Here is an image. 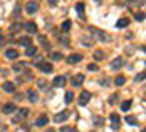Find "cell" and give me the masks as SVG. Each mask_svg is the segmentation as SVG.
Masks as SVG:
<instances>
[{
  "label": "cell",
  "instance_id": "1",
  "mask_svg": "<svg viewBox=\"0 0 146 132\" xmlns=\"http://www.w3.org/2000/svg\"><path fill=\"white\" fill-rule=\"evenodd\" d=\"M27 115H28V109H27V107H23V109H19L18 113L14 115L13 121H14V123H19V121H23V120L27 118Z\"/></svg>",
  "mask_w": 146,
  "mask_h": 132
},
{
  "label": "cell",
  "instance_id": "2",
  "mask_svg": "<svg viewBox=\"0 0 146 132\" xmlns=\"http://www.w3.org/2000/svg\"><path fill=\"white\" fill-rule=\"evenodd\" d=\"M37 9H39V4H37V2H28L27 7H25V11H27L28 14H34V13H37Z\"/></svg>",
  "mask_w": 146,
  "mask_h": 132
},
{
  "label": "cell",
  "instance_id": "3",
  "mask_svg": "<svg viewBox=\"0 0 146 132\" xmlns=\"http://www.w3.org/2000/svg\"><path fill=\"white\" fill-rule=\"evenodd\" d=\"M90 32H95L97 35H99V39H102V40H106V42H111V37L106 34V32H100V30H95V28H90Z\"/></svg>",
  "mask_w": 146,
  "mask_h": 132
},
{
  "label": "cell",
  "instance_id": "4",
  "mask_svg": "<svg viewBox=\"0 0 146 132\" xmlns=\"http://www.w3.org/2000/svg\"><path fill=\"white\" fill-rule=\"evenodd\" d=\"M67 118H69V111H62V113H56L55 121H56V123H62V121H65Z\"/></svg>",
  "mask_w": 146,
  "mask_h": 132
},
{
  "label": "cell",
  "instance_id": "5",
  "mask_svg": "<svg viewBox=\"0 0 146 132\" xmlns=\"http://www.w3.org/2000/svg\"><path fill=\"white\" fill-rule=\"evenodd\" d=\"M37 67H39L40 70H42V72H53V65L48 64V62H40Z\"/></svg>",
  "mask_w": 146,
  "mask_h": 132
},
{
  "label": "cell",
  "instance_id": "6",
  "mask_svg": "<svg viewBox=\"0 0 146 132\" xmlns=\"http://www.w3.org/2000/svg\"><path fill=\"white\" fill-rule=\"evenodd\" d=\"M90 99H92V94H90V92H83L81 97H79V106H85Z\"/></svg>",
  "mask_w": 146,
  "mask_h": 132
},
{
  "label": "cell",
  "instance_id": "7",
  "mask_svg": "<svg viewBox=\"0 0 146 132\" xmlns=\"http://www.w3.org/2000/svg\"><path fill=\"white\" fill-rule=\"evenodd\" d=\"M2 88H4V92H9V94H13L14 90H16L14 83H11V81H5V83L2 85Z\"/></svg>",
  "mask_w": 146,
  "mask_h": 132
},
{
  "label": "cell",
  "instance_id": "8",
  "mask_svg": "<svg viewBox=\"0 0 146 132\" xmlns=\"http://www.w3.org/2000/svg\"><path fill=\"white\" fill-rule=\"evenodd\" d=\"M111 67H113L114 70L120 69V67H123V58H120V56H118V58H114L113 62H111Z\"/></svg>",
  "mask_w": 146,
  "mask_h": 132
},
{
  "label": "cell",
  "instance_id": "9",
  "mask_svg": "<svg viewBox=\"0 0 146 132\" xmlns=\"http://www.w3.org/2000/svg\"><path fill=\"white\" fill-rule=\"evenodd\" d=\"M83 79H85V76H83V74H76L74 78H72V86H79L83 83Z\"/></svg>",
  "mask_w": 146,
  "mask_h": 132
},
{
  "label": "cell",
  "instance_id": "10",
  "mask_svg": "<svg viewBox=\"0 0 146 132\" xmlns=\"http://www.w3.org/2000/svg\"><path fill=\"white\" fill-rule=\"evenodd\" d=\"M65 83H67V81H65V78H64V76H58V78H55V81H53V85H55V86H58V88H62Z\"/></svg>",
  "mask_w": 146,
  "mask_h": 132
},
{
  "label": "cell",
  "instance_id": "11",
  "mask_svg": "<svg viewBox=\"0 0 146 132\" xmlns=\"http://www.w3.org/2000/svg\"><path fill=\"white\" fill-rule=\"evenodd\" d=\"M46 123H48V116H46V115H40V116L37 118V121H35L37 127H44Z\"/></svg>",
  "mask_w": 146,
  "mask_h": 132
},
{
  "label": "cell",
  "instance_id": "12",
  "mask_svg": "<svg viewBox=\"0 0 146 132\" xmlns=\"http://www.w3.org/2000/svg\"><path fill=\"white\" fill-rule=\"evenodd\" d=\"M19 44H21V46H32V39H30V35H25V37H21V39H19Z\"/></svg>",
  "mask_w": 146,
  "mask_h": 132
},
{
  "label": "cell",
  "instance_id": "13",
  "mask_svg": "<svg viewBox=\"0 0 146 132\" xmlns=\"http://www.w3.org/2000/svg\"><path fill=\"white\" fill-rule=\"evenodd\" d=\"M5 56L11 58V60H16V58H18V49H7V51H5Z\"/></svg>",
  "mask_w": 146,
  "mask_h": 132
},
{
  "label": "cell",
  "instance_id": "14",
  "mask_svg": "<svg viewBox=\"0 0 146 132\" xmlns=\"http://www.w3.org/2000/svg\"><path fill=\"white\" fill-rule=\"evenodd\" d=\"M81 60H83L81 55H70V56L67 58V62H69V64H76V62H81Z\"/></svg>",
  "mask_w": 146,
  "mask_h": 132
},
{
  "label": "cell",
  "instance_id": "15",
  "mask_svg": "<svg viewBox=\"0 0 146 132\" xmlns=\"http://www.w3.org/2000/svg\"><path fill=\"white\" fill-rule=\"evenodd\" d=\"M109 118H111V121H113V127L116 129V127H118V123H120V116H118V113H111V116H109Z\"/></svg>",
  "mask_w": 146,
  "mask_h": 132
},
{
  "label": "cell",
  "instance_id": "16",
  "mask_svg": "<svg viewBox=\"0 0 146 132\" xmlns=\"http://www.w3.org/2000/svg\"><path fill=\"white\" fill-rule=\"evenodd\" d=\"M25 28H27L28 34H35V32H37V25H35V23H27Z\"/></svg>",
  "mask_w": 146,
  "mask_h": 132
},
{
  "label": "cell",
  "instance_id": "17",
  "mask_svg": "<svg viewBox=\"0 0 146 132\" xmlns=\"http://www.w3.org/2000/svg\"><path fill=\"white\" fill-rule=\"evenodd\" d=\"M25 53H27V56H35L37 55V48L35 46H28Z\"/></svg>",
  "mask_w": 146,
  "mask_h": 132
},
{
  "label": "cell",
  "instance_id": "18",
  "mask_svg": "<svg viewBox=\"0 0 146 132\" xmlns=\"http://www.w3.org/2000/svg\"><path fill=\"white\" fill-rule=\"evenodd\" d=\"M14 109H16V106H14L13 102H9V104L4 106V113H7V115H9V113H14Z\"/></svg>",
  "mask_w": 146,
  "mask_h": 132
},
{
  "label": "cell",
  "instance_id": "19",
  "mask_svg": "<svg viewBox=\"0 0 146 132\" xmlns=\"http://www.w3.org/2000/svg\"><path fill=\"white\" fill-rule=\"evenodd\" d=\"M120 107H121V111H129V109L132 107V100H123Z\"/></svg>",
  "mask_w": 146,
  "mask_h": 132
},
{
  "label": "cell",
  "instance_id": "20",
  "mask_svg": "<svg viewBox=\"0 0 146 132\" xmlns=\"http://www.w3.org/2000/svg\"><path fill=\"white\" fill-rule=\"evenodd\" d=\"M27 97H28V100H32V102H37V100H39V95H37L35 92H32V90L27 94Z\"/></svg>",
  "mask_w": 146,
  "mask_h": 132
},
{
  "label": "cell",
  "instance_id": "21",
  "mask_svg": "<svg viewBox=\"0 0 146 132\" xmlns=\"http://www.w3.org/2000/svg\"><path fill=\"white\" fill-rule=\"evenodd\" d=\"M120 28H125V27H127L129 25V18H121V19H118V23H116Z\"/></svg>",
  "mask_w": 146,
  "mask_h": 132
},
{
  "label": "cell",
  "instance_id": "22",
  "mask_svg": "<svg viewBox=\"0 0 146 132\" xmlns=\"http://www.w3.org/2000/svg\"><path fill=\"white\" fill-rule=\"evenodd\" d=\"M114 83H116V86H123L125 85V78L123 76H118L116 79H114Z\"/></svg>",
  "mask_w": 146,
  "mask_h": 132
},
{
  "label": "cell",
  "instance_id": "23",
  "mask_svg": "<svg viewBox=\"0 0 146 132\" xmlns=\"http://www.w3.org/2000/svg\"><path fill=\"white\" fill-rule=\"evenodd\" d=\"M72 100H74V94H72V92H67V94H65V102L70 104Z\"/></svg>",
  "mask_w": 146,
  "mask_h": 132
},
{
  "label": "cell",
  "instance_id": "24",
  "mask_svg": "<svg viewBox=\"0 0 146 132\" xmlns=\"http://www.w3.org/2000/svg\"><path fill=\"white\" fill-rule=\"evenodd\" d=\"M125 121L130 123V125H135V123H137V118H135V116H127V118H125Z\"/></svg>",
  "mask_w": 146,
  "mask_h": 132
},
{
  "label": "cell",
  "instance_id": "25",
  "mask_svg": "<svg viewBox=\"0 0 146 132\" xmlns=\"http://www.w3.org/2000/svg\"><path fill=\"white\" fill-rule=\"evenodd\" d=\"M76 11H78V13H79V14L83 16V11H85V4H81V2H78V4H76Z\"/></svg>",
  "mask_w": 146,
  "mask_h": 132
},
{
  "label": "cell",
  "instance_id": "26",
  "mask_svg": "<svg viewBox=\"0 0 146 132\" xmlns=\"http://www.w3.org/2000/svg\"><path fill=\"white\" fill-rule=\"evenodd\" d=\"M62 30H64V32H69V30H70V21H64V23H62Z\"/></svg>",
  "mask_w": 146,
  "mask_h": 132
},
{
  "label": "cell",
  "instance_id": "27",
  "mask_svg": "<svg viewBox=\"0 0 146 132\" xmlns=\"http://www.w3.org/2000/svg\"><path fill=\"white\" fill-rule=\"evenodd\" d=\"M137 21H144V13H135V16H134Z\"/></svg>",
  "mask_w": 146,
  "mask_h": 132
},
{
  "label": "cell",
  "instance_id": "28",
  "mask_svg": "<svg viewBox=\"0 0 146 132\" xmlns=\"http://www.w3.org/2000/svg\"><path fill=\"white\" fill-rule=\"evenodd\" d=\"M51 58H53V60H62L64 55H62V53H51Z\"/></svg>",
  "mask_w": 146,
  "mask_h": 132
},
{
  "label": "cell",
  "instance_id": "29",
  "mask_svg": "<svg viewBox=\"0 0 146 132\" xmlns=\"http://www.w3.org/2000/svg\"><path fill=\"white\" fill-rule=\"evenodd\" d=\"M11 30H13V32H18V30H21V25H19V23H14V25L11 27Z\"/></svg>",
  "mask_w": 146,
  "mask_h": 132
},
{
  "label": "cell",
  "instance_id": "30",
  "mask_svg": "<svg viewBox=\"0 0 146 132\" xmlns=\"http://www.w3.org/2000/svg\"><path fill=\"white\" fill-rule=\"evenodd\" d=\"M97 69H99V67H97L95 64H90V65H88V70H92V72H95Z\"/></svg>",
  "mask_w": 146,
  "mask_h": 132
},
{
  "label": "cell",
  "instance_id": "31",
  "mask_svg": "<svg viewBox=\"0 0 146 132\" xmlns=\"http://www.w3.org/2000/svg\"><path fill=\"white\" fill-rule=\"evenodd\" d=\"M62 132H76L72 127H62Z\"/></svg>",
  "mask_w": 146,
  "mask_h": 132
},
{
  "label": "cell",
  "instance_id": "32",
  "mask_svg": "<svg viewBox=\"0 0 146 132\" xmlns=\"http://www.w3.org/2000/svg\"><path fill=\"white\" fill-rule=\"evenodd\" d=\"M144 76H146V74H144V70H143L141 74H137V78H135V79H137V81H144Z\"/></svg>",
  "mask_w": 146,
  "mask_h": 132
},
{
  "label": "cell",
  "instance_id": "33",
  "mask_svg": "<svg viewBox=\"0 0 146 132\" xmlns=\"http://www.w3.org/2000/svg\"><path fill=\"white\" fill-rule=\"evenodd\" d=\"M21 69H23V62H19V64L14 65V70H21Z\"/></svg>",
  "mask_w": 146,
  "mask_h": 132
},
{
  "label": "cell",
  "instance_id": "34",
  "mask_svg": "<svg viewBox=\"0 0 146 132\" xmlns=\"http://www.w3.org/2000/svg\"><path fill=\"white\" fill-rule=\"evenodd\" d=\"M39 40H40V42H42V44H48V39H46L44 35H39Z\"/></svg>",
  "mask_w": 146,
  "mask_h": 132
},
{
  "label": "cell",
  "instance_id": "35",
  "mask_svg": "<svg viewBox=\"0 0 146 132\" xmlns=\"http://www.w3.org/2000/svg\"><path fill=\"white\" fill-rule=\"evenodd\" d=\"M102 121H104L102 118H95V121H93V123H95V125H102Z\"/></svg>",
  "mask_w": 146,
  "mask_h": 132
},
{
  "label": "cell",
  "instance_id": "36",
  "mask_svg": "<svg viewBox=\"0 0 146 132\" xmlns=\"http://www.w3.org/2000/svg\"><path fill=\"white\" fill-rule=\"evenodd\" d=\"M39 86H40V88H46L48 85H46V81H42V79H40V81H39Z\"/></svg>",
  "mask_w": 146,
  "mask_h": 132
},
{
  "label": "cell",
  "instance_id": "37",
  "mask_svg": "<svg viewBox=\"0 0 146 132\" xmlns=\"http://www.w3.org/2000/svg\"><path fill=\"white\" fill-rule=\"evenodd\" d=\"M95 58H104V53H100V51H95Z\"/></svg>",
  "mask_w": 146,
  "mask_h": 132
},
{
  "label": "cell",
  "instance_id": "38",
  "mask_svg": "<svg viewBox=\"0 0 146 132\" xmlns=\"http://www.w3.org/2000/svg\"><path fill=\"white\" fill-rule=\"evenodd\" d=\"M48 132H53V130H48Z\"/></svg>",
  "mask_w": 146,
  "mask_h": 132
}]
</instances>
